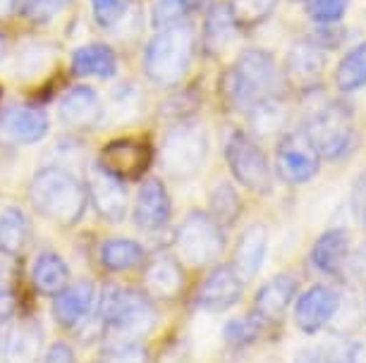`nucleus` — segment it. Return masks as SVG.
Returning <instances> with one entry per match:
<instances>
[{
	"mask_svg": "<svg viewBox=\"0 0 366 363\" xmlns=\"http://www.w3.org/2000/svg\"><path fill=\"white\" fill-rule=\"evenodd\" d=\"M99 323L108 334V347L139 344L156 327L158 313L149 297L129 287L108 285L99 301Z\"/></svg>",
	"mask_w": 366,
	"mask_h": 363,
	"instance_id": "obj_1",
	"label": "nucleus"
},
{
	"mask_svg": "<svg viewBox=\"0 0 366 363\" xmlns=\"http://www.w3.org/2000/svg\"><path fill=\"white\" fill-rule=\"evenodd\" d=\"M29 201L41 215L58 225H77L86 210V189L70 170L48 165L34 175Z\"/></svg>",
	"mask_w": 366,
	"mask_h": 363,
	"instance_id": "obj_2",
	"label": "nucleus"
},
{
	"mask_svg": "<svg viewBox=\"0 0 366 363\" xmlns=\"http://www.w3.org/2000/svg\"><path fill=\"white\" fill-rule=\"evenodd\" d=\"M280 70L273 56L261 48H247L234 60L232 70L223 77V91L234 108L249 113L261 101L275 98Z\"/></svg>",
	"mask_w": 366,
	"mask_h": 363,
	"instance_id": "obj_3",
	"label": "nucleus"
},
{
	"mask_svg": "<svg viewBox=\"0 0 366 363\" xmlns=\"http://www.w3.org/2000/svg\"><path fill=\"white\" fill-rule=\"evenodd\" d=\"M194 56V31L187 22H179L158 34L149 41L144 51V70L147 77L158 86H175L182 81Z\"/></svg>",
	"mask_w": 366,
	"mask_h": 363,
	"instance_id": "obj_4",
	"label": "nucleus"
},
{
	"mask_svg": "<svg viewBox=\"0 0 366 363\" xmlns=\"http://www.w3.org/2000/svg\"><path fill=\"white\" fill-rule=\"evenodd\" d=\"M209 155V134L202 125L194 122H179L161 143V168L172 180H184L202 170Z\"/></svg>",
	"mask_w": 366,
	"mask_h": 363,
	"instance_id": "obj_5",
	"label": "nucleus"
},
{
	"mask_svg": "<svg viewBox=\"0 0 366 363\" xmlns=\"http://www.w3.org/2000/svg\"><path fill=\"white\" fill-rule=\"evenodd\" d=\"M321 158L342 160L355 148V113L347 103H328L307 127Z\"/></svg>",
	"mask_w": 366,
	"mask_h": 363,
	"instance_id": "obj_6",
	"label": "nucleus"
},
{
	"mask_svg": "<svg viewBox=\"0 0 366 363\" xmlns=\"http://www.w3.org/2000/svg\"><path fill=\"white\" fill-rule=\"evenodd\" d=\"M223 227L204 210H192L177 230V253L189 265H209L223 253Z\"/></svg>",
	"mask_w": 366,
	"mask_h": 363,
	"instance_id": "obj_7",
	"label": "nucleus"
},
{
	"mask_svg": "<svg viewBox=\"0 0 366 363\" xmlns=\"http://www.w3.org/2000/svg\"><path fill=\"white\" fill-rule=\"evenodd\" d=\"M227 168L242 187L254 194H268L273 187V175L264 148L244 132H232L225 146Z\"/></svg>",
	"mask_w": 366,
	"mask_h": 363,
	"instance_id": "obj_8",
	"label": "nucleus"
},
{
	"mask_svg": "<svg viewBox=\"0 0 366 363\" xmlns=\"http://www.w3.org/2000/svg\"><path fill=\"white\" fill-rule=\"evenodd\" d=\"M275 170L287 184H307L321 170V153L309 136L307 127L292 129L280 139L275 148Z\"/></svg>",
	"mask_w": 366,
	"mask_h": 363,
	"instance_id": "obj_9",
	"label": "nucleus"
},
{
	"mask_svg": "<svg viewBox=\"0 0 366 363\" xmlns=\"http://www.w3.org/2000/svg\"><path fill=\"white\" fill-rule=\"evenodd\" d=\"M86 196L96 213L108 223H122L127 215V187L117 177L106 173L99 163L86 168Z\"/></svg>",
	"mask_w": 366,
	"mask_h": 363,
	"instance_id": "obj_10",
	"label": "nucleus"
},
{
	"mask_svg": "<svg viewBox=\"0 0 366 363\" xmlns=\"http://www.w3.org/2000/svg\"><path fill=\"white\" fill-rule=\"evenodd\" d=\"M151 150L147 141L139 139H115L103 146L99 165L117 177L120 182H132L147 173Z\"/></svg>",
	"mask_w": 366,
	"mask_h": 363,
	"instance_id": "obj_11",
	"label": "nucleus"
},
{
	"mask_svg": "<svg viewBox=\"0 0 366 363\" xmlns=\"http://www.w3.org/2000/svg\"><path fill=\"white\" fill-rule=\"evenodd\" d=\"M340 294L328 285H312L295 304V325L304 334H316L335 318Z\"/></svg>",
	"mask_w": 366,
	"mask_h": 363,
	"instance_id": "obj_12",
	"label": "nucleus"
},
{
	"mask_svg": "<svg viewBox=\"0 0 366 363\" xmlns=\"http://www.w3.org/2000/svg\"><path fill=\"white\" fill-rule=\"evenodd\" d=\"M323 67H326V51L314 39L297 41L287 51L285 77L297 88H314L319 84Z\"/></svg>",
	"mask_w": 366,
	"mask_h": 363,
	"instance_id": "obj_13",
	"label": "nucleus"
},
{
	"mask_svg": "<svg viewBox=\"0 0 366 363\" xmlns=\"http://www.w3.org/2000/svg\"><path fill=\"white\" fill-rule=\"evenodd\" d=\"M58 118L63 125L72 129L96 127L103 118L101 96L86 84H77V86L67 88L58 103Z\"/></svg>",
	"mask_w": 366,
	"mask_h": 363,
	"instance_id": "obj_14",
	"label": "nucleus"
},
{
	"mask_svg": "<svg viewBox=\"0 0 366 363\" xmlns=\"http://www.w3.org/2000/svg\"><path fill=\"white\" fill-rule=\"evenodd\" d=\"M242 299V280L232 265H218L197 290V306L204 311H225Z\"/></svg>",
	"mask_w": 366,
	"mask_h": 363,
	"instance_id": "obj_15",
	"label": "nucleus"
},
{
	"mask_svg": "<svg viewBox=\"0 0 366 363\" xmlns=\"http://www.w3.org/2000/svg\"><path fill=\"white\" fill-rule=\"evenodd\" d=\"M172 213L168 189L161 180H147L134 201V223L144 232H156L168 225Z\"/></svg>",
	"mask_w": 366,
	"mask_h": 363,
	"instance_id": "obj_16",
	"label": "nucleus"
},
{
	"mask_svg": "<svg viewBox=\"0 0 366 363\" xmlns=\"http://www.w3.org/2000/svg\"><path fill=\"white\" fill-rule=\"evenodd\" d=\"M0 132L17 143H36L48 134V115L41 108L10 106L0 115Z\"/></svg>",
	"mask_w": 366,
	"mask_h": 363,
	"instance_id": "obj_17",
	"label": "nucleus"
},
{
	"mask_svg": "<svg viewBox=\"0 0 366 363\" xmlns=\"http://www.w3.org/2000/svg\"><path fill=\"white\" fill-rule=\"evenodd\" d=\"M96 290L89 280L67 285L63 292L53 297V316L63 327H77L92 316Z\"/></svg>",
	"mask_w": 366,
	"mask_h": 363,
	"instance_id": "obj_18",
	"label": "nucleus"
},
{
	"mask_svg": "<svg viewBox=\"0 0 366 363\" xmlns=\"http://www.w3.org/2000/svg\"><path fill=\"white\" fill-rule=\"evenodd\" d=\"M266 249H268V235L264 225H249V227L242 232L232 261V270L237 272L242 282H249V280L259 275L266 258Z\"/></svg>",
	"mask_w": 366,
	"mask_h": 363,
	"instance_id": "obj_19",
	"label": "nucleus"
},
{
	"mask_svg": "<svg viewBox=\"0 0 366 363\" xmlns=\"http://www.w3.org/2000/svg\"><path fill=\"white\" fill-rule=\"evenodd\" d=\"M312 265L323 275H340L345 263L350 261V232L342 227L328 230L312 246Z\"/></svg>",
	"mask_w": 366,
	"mask_h": 363,
	"instance_id": "obj_20",
	"label": "nucleus"
},
{
	"mask_svg": "<svg viewBox=\"0 0 366 363\" xmlns=\"http://www.w3.org/2000/svg\"><path fill=\"white\" fill-rule=\"evenodd\" d=\"M184 287V270L177 258L158 256L144 270V292L154 299H175Z\"/></svg>",
	"mask_w": 366,
	"mask_h": 363,
	"instance_id": "obj_21",
	"label": "nucleus"
},
{
	"mask_svg": "<svg viewBox=\"0 0 366 363\" xmlns=\"http://www.w3.org/2000/svg\"><path fill=\"white\" fill-rule=\"evenodd\" d=\"M297 294V280L287 272L271 277L254 297V308L264 320H280Z\"/></svg>",
	"mask_w": 366,
	"mask_h": 363,
	"instance_id": "obj_22",
	"label": "nucleus"
},
{
	"mask_svg": "<svg viewBox=\"0 0 366 363\" xmlns=\"http://www.w3.org/2000/svg\"><path fill=\"white\" fill-rule=\"evenodd\" d=\"M292 363H366V352L362 342L340 337L316 347L300 349Z\"/></svg>",
	"mask_w": 366,
	"mask_h": 363,
	"instance_id": "obj_23",
	"label": "nucleus"
},
{
	"mask_svg": "<svg viewBox=\"0 0 366 363\" xmlns=\"http://www.w3.org/2000/svg\"><path fill=\"white\" fill-rule=\"evenodd\" d=\"M72 70L79 77L110 79L117 74V56L106 44H89L72 53Z\"/></svg>",
	"mask_w": 366,
	"mask_h": 363,
	"instance_id": "obj_24",
	"label": "nucleus"
},
{
	"mask_svg": "<svg viewBox=\"0 0 366 363\" xmlns=\"http://www.w3.org/2000/svg\"><path fill=\"white\" fill-rule=\"evenodd\" d=\"M31 282L44 297H55L70 285V268L60 253L44 251L31 265Z\"/></svg>",
	"mask_w": 366,
	"mask_h": 363,
	"instance_id": "obj_25",
	"label": "nucleus"
},
{
	"mask_svg": "<svg viewBox=\"0 0 366 363\" xmlns=\"http://www.w3.org/2000/svg\"><path fill=\"white\" fill-rule=\"evenodd\" d=\"M41 327L31 320L15 323L10 327V334L5 339V359L8 363H34L41 354Z\"/></svg>",
	"mask_w": 366,
	"mask_h": 363,
	"instance_id": "obj_26",
	"label": "nucleus"
},
{
	"mask_svg": "<svg viewBox=\"0 0 366 363\" xmlns=\"http://www.w3.org/2000/svg\"><path fill=\"white\" fill-rule=\"evenodd\" d=\"M234 31H237V24H234L230 3H213L204 19V48L211 56H216V53L225 51Z\"/></svg>",
	"mask_w": 366,
	"mask_h": 363,
	"instance_id": "obj_27",
	"label": "nucleus"
},
{
	"mask_svg": "<svg viewBox=\"0 0 366 363\" xmlns=\"http://www.w3.org/2000/svg\"><path fill=\"white\" fill-rule=\"evenodd\" d=\"M29 239V223L17 205H8L0 213V253L17 256Z\"/></svg>",
	"mask_w": 366,
	"mask_h": 363,
	"instance_id": "obj_28",
	"label": "nucleus"
},
{
	"mask_svg": "<svg viewBox=\"0 0 366 363\" xmlns=\"http://www.w3.org/2000/svg\"><path fill=\"white\" fill-rule=\"evenodd\" d=\"M101 263L110 272H125L144 263V249L132 239H108L101 246Z\"/></svg>",
	"mask_w": 366,
	"mask_h": 363,
	"instance_id": "obj_29",
	"label": "nucleus"
},
{
	"mask_svg": "<svg viewBox=\"0 0 366 363\" xmlns=\"http://www.w3.org/2000/svg\"><path fill=\"white\" fill-rule=\"evenodd\" d=\"M333 79L342 93L359 91L366 86V41L345 53V58L335 67Z\"/></svg>",
	"mask_w": 366,
	"mask_h": 363,
	"instance_id": "obj_30",
	"label": "nucleus"
},
{
	"mask_svg": "<svg viewBox=\"0 0 366 363\" xmlns=\"http://www.w3.org/2000/svg\"><path fill=\"white\" fill-rule=\"evenodd\" d=\"M266 325H268V320H264L257 311H254L242 318L230 320V323L223 327V337L227 344H232V347H249L264 334Z\"/></svg>",
	"mask_w": 366,
	"mask_h": 363,
	"instance_id": "obj_31",
	"label": "nucleus"
},
{
	"mask_svg": "<svg viewBox=\"0 0 366 363\" xmlns=\"http://www.w3.org/2000/svg\"><path fill=\"white\" fill-rule=\"evenodd\" d=\"M278 0H230V10L237 29H254L273 15Z\"/></svg>",
	"mask_w": 366,
	"mask_h": 363,
	"instance_id": "obj_32",
	"label": "nucleus"
},
{
	"mask_svg": "<svg viewBox=\"0 0 366 363\" xmlns=\"http://www.w3.org/2000/svg\"><path fill=\"white\" fill-rule=\"evenodd\" d=\"M209 201H211V213L209 215L218 225H232L234 220H237L242 205H239V196H237V191H234L232 184H227V182L216 184L211 191V196H209Z\"/></svg>",
	"mask_w": 366,
	"mask_h": 363,
	"instance_id": "obj_33",
	"label": "nucleus"
},
{
	"mask_svg": "<svg viewBox=\"0 0 366 363\" xmlns=\"http://www.w3.org/2000/svg\"><path fill=\"white\" fill-rule=\"evenodd\" d=\"M304 5L316 24H337L350 8V0H304Z\"/></svg>",
	"mask_w": 366,
	"mask_h": 363,
	"instance_id": "obj_34",
	"label": "nucleus"
},
{
	"mask_svg": "<svg viewBox=\"0 0 366 363\" xmlns=\"http://www.w3.org/2000/svg\"><path fill=\"white\" fill-rule=\"evenodd\" d=\"M72 0H19L24 15L36 24H46L51 22L53 17H58L60 12L67 10Z\"/></svg>",
	"mask_w": 366,
	"mask_h": 363,
	"instance_id": "obj_35",
	"label": "nucleus"
},
{
	"mask_svg": "<svg viewBox=\"0 0 366 363\" xmlns=\"http://www.w3.org/2000/svg\"><path fill=\"white\" fill-rule=\"evenodd\" d=\"M132 0H92V12L96 24L103 29H110L125 17V12L129 8Z\"/></svg>",
	"mask_w": 366,
	"mask_h": 363,
	"instance_id": "obj_36",
	"label": "nucleus"
},
{
	"mask_svg": "<svg viewBox=\"0 0 366 363\" xmlns=\"http://www.w3.org/2000/svg\"><path fill=\"white\" fill-rule=\"evenodd\" d=\"M48 53L51 51L41 44L24 46L17 56V72L22 74V77H34V74L41 72L48 65Z\"/></svg>",
	"mask_w": 366,
	"mask_h": 363,
	"instance_id": "obj_37",
	"label": "nucleus"
},
{
	"mask_svg": "<svg viewBox=\"0 0 366 363\" xmlns=\"http://www.w3.org/2000/svg\"><path fill=\"white\" fill-rule=\"evenodd\" d=\"M99 363H149V352L142 344L108 347L101 354Z\"/></svg>",
	"mask_w": 366,
	"mask_h": 363,
	"instance_id": "obj_38",
	"label": "nucleus"
},
{
	"mask_svg": "<svg viewBox=\"0 0 366 363\" xmlns=\"http://www.w3.org/2000/svg\"><path fill=\"white\" fill-rule=\"evenodd\" d=\"M350 205H352V215H355V220L366 230V170H362V173L352 180Z\"/></svg>",
	"mask_w": 366,
	"mask_h": 363,
	"instance_id": "obj_39",
	"label": "nucleus"
},
{
	"mask_svg": "<svg viewBox=\"0 0 366 363\" xmlns=\"http://www.w3.org/2000/svg\"><path fill=\"white\" fill-rule=\"evenodd\" d=\"M44 363H77V359H74V352L67 342H55V344L48 347Z\"/></svg>",
	"mask_w": 366,
	"mask_h": 363,
	"instance_id": "obj_40",
	"label": "nucleus"
},
{
	"mask_svg": "<svg viewBox=\"0 0 366 363\" xmlns=\"http://www.w3.org/2000/svg\"><path fill=\"white\" fill-rule=\"evenodd\" d=\"M350 265H352V272L357 275L359 282L366 285V244H362L355 251V256L350 258Z\"/></svg>",
	"mask_w": 366,
	"mask_h": 363,
	"instance_id": "obj_41",
	"label": "nucleus"
},
{
	"mask_svg": "<svg viewBox=\"0 0 366 363\" xmlns=\"http://www.w3.org/2000/svg\"><path fill=\"white\" fill-rule=\"evenodd\" d=\"M12 313V292L8 285H0V320H8Z\"/></svg>",
	"mask_w": 366,
	"mask_h": 363,
	"instance_id": "obj_42",
	"label": "nucleus"
},
{
	"mask_svg": "<svg viewBox=\"0 0 366 363\" xmlns=\"http://www.w3.org/2000/svg\"><path fill=\"white\" fill-rule=\"evenodd\" d=\"M182 5H184V10L189 12H199V10H204V8H209L211 5V0H182Z\"/></svg>",
	"mask_w": 366,
	"mask_h": 363,
	"instance_id": "obj_43",
	"label": "nucleus"
},
{
	"mask_svg": "<svg viewBox=\"0 0 366 363\" xmlns=\"http://www.w3.org/2000/svg\"><path fill=\"white\" fill-rule=\"evenodd\" d=\"M19 0H0V17H8Z\"/></svg>",
	"mask_w": 366,
	"mask_h": 363,
	"instance_id": "obj_44",
	"label": "nucleus"
},
{
	"mask_svg": "<svg viewBox=\"0 0 366 363\" xmlns=\"http://www.w3.org/2000/svg\"><path fill=\"white\" fill-rule=\"evenodd\" d=\"M5 56H8V44H5V39L0 36V60H3Z\"/></svg>",
	"mask_w": 366,
	"mask_h": 363,
	"instance_id": "obj_45",
	"label": "nucleus"
}]
</instances>
